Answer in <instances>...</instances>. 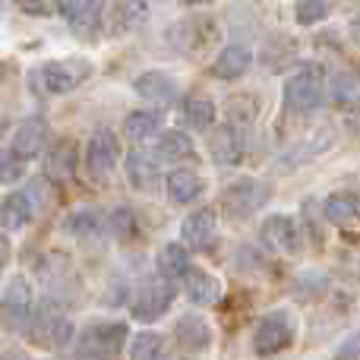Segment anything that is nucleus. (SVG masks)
I'll return each mask as SVG.
<instances>
[{
  "mask_svg": "<svg viewBox=\"0 0 360 360\" xmlns=\"http://www.w3.org/2000/svg\"><path fill=\"white\" fill-rule=\"evenodd\" d=\"M76 165H79V146H76L73 139H60V143H57L54 149L48 152V162H44V174H48V180L60 184V180H70V177H73Z\"/></svg>",
  "mask_w": 360,
  "mask_h": 360,
  "instance_id": "16",
  "label": "nucleus"
},
{
  "mask_svg": "<svg viewBox=\"0 0 360 360\" xmlns=\"http://www.w3.org/2000/svg\"><path fill=\"white\" fill-rule=\"evenodd\" d=\"M186 6H202V4H212V0H184Z\"/></svg>",
  "mask_w": 360,
  "mask_h": 360,
  "instance_id": "40",
  "label": "nucleus"
},
{
  "mask_svg": "<svg viewBox=\"0 0 360 360\" xmlns=\"http://www.w3.org/2000/svg\"><path fill=\"white\" fill-rule=\"evenodd\" d=\"M326 218H329L332 224H338V228L354 224L357 221V196H351V193H335V196H329L326 199Z\"/></svg>",
  "mask_w": 360,
  "mask_h": 360,
  "instance_id": "25",
  "label": "nucleus"
},
{
  "mask_svg": "<svg viewBox=\"0 0 360 360\" xmlns=\"http://www.w3.org/2000/svg\"><path fill=\"white\" fill-rule=\"evenodd\" d=\"M0 360H25V354H22V351H4Z\"/></svg>",
  "mask_w": 360,
  "mask_h": 360,
  "instance_id": "39",
  "label": "nucleus"
},
{
  "mask_svg": "<svg viewBox=\"0 0 360 360\" xmlns=\"http://www.w3.org/2000/svg\"><path fill=\"white\" fill-rule=\"evenodd\" d=\"M158 127H162V114L158 111H133L124 120V136L130 143H146V139H152L158 133Z\"/></svg>",
  "mask_w": 360,
  "mask_h": 360,
  "instance_id": "21",
  "label": "nucleus"
},
{
  "mask_svg": "<svg viewBox=\"0 0 360 360\" xmlns=\"http://www.w3.org/2000/svg\"><path fill=\"white\" fill-rule=\"evenodd\" d=\"M19 6L32 16H54V0H19Z\"/></svg>",
  "mask_w": 360,
  "mask_h": 360,
  "instance_id": "36",
  "label": "nucleus"
},
{
  "mask_svg": "<svg viewBox=\"0 0 360 360\" xmlns=\"http://www.w3.org/2000/svg\"><path fill=\"white\" fill-rule=\"evenodd\" d=\"M262 240L266 247H272L275 253L285 256H297L300 247H304V237H300V228L291 215H269L266 224H262Z\"/></svg>",
  "mask_w": 360,
  "mask_h": 360,
  "instance_id": "9",
  "label": "nucleus"
},
{
  "mask_svg": "<svg viewBox=\"0 0 360 360\" xmlns=\"http://www.w3.org/2000/svg\"><path fill=\"white\" fill-rule=\"evenodd\" d=\"M250 63H253V51L247 44H228L212 63V76L215 79H240L250 70Z\"/></svg>",
  "mask_w": 360,
  "mask_h": 360,
  "instance_id": "17",
  "label": "nucleus"
},
{
  "mask_svg": "<svg viewBox=\"0 0 360 360\" xmlns=\"http://www.w3.org/2000/svg\"><path fill=\"white\" fill-rule=\"evenodd\" d=\"M25 165L19 155H13L10 149H0V184H16L22 177Z\"/></svg>",
  "mask_w": 360,
  "mask_h": 360,
  "instance_id": "32",
  "label": "nucleus"
},
{
  "mask_svg": "<svg viewBox=\"0 0 360 360\" xmlns=\"http://www.w3.org/2000/svg\"><path fill=\"white\" fill-rule=\"evenodd\" d=\"M215 231H218V212L215 209H196L193 215L184 218L180 224V234H184L186 247L193 250H205L212 240H215Z\"/></svg>",
  "mask_w": 360,
  "mask_h": 360,
  "instance_id": "12",
  "label": "nucleus"
},
{
  "mask_svg": "<svg viewBox=\"0 0 360 360\" xmlns=\"http://www.w3.org/2000/svg\"><path fill=\"white\" fill-rule=\"evenodd\" d=\"M127 342L124 323H95L76 342V360H114Z\"/></svg>",
  "mask_w": 360,
  "mask_h": 360,
  "instance_id": "3",
  "label": "nucleus"
},
{
  "mask_svg": "<svg viewBox=\"0 0 360 360\" xmlns=\"http://www.w3.org/2000/svg\"><path fill=\"white\" fill-rule=\"evenodd\" d=\"M269 199V186L259 184L253 177H240L237 184H231L224 190L221 205L231 212V218H250L256 209H262V202Z\"/></svg>",
  "mask_w": 360,
  "mask_h": 360,
  "instance_id": "8",
  "label": "nucleus"
},
{
  "mask_svg": "<svg viewBox=\"0 0 360 360\" xmlns=\"http://www.w3.org/2000/svg\"><path fill=\"white\" fill-rule=\"evenodd\" d=\"M193 155V139L184 130H168L162 133V143H158V158L165 162H180V158Z\"/></svg>",
  "mask_w": 360,
  "mask_h": 360,
  "instance_id": "26",
  "label": "nucleus"
},
{
  "mask_svg": "<svg viewBox=\"0 0 360 360\" xmlns=\"http://www.w3.org/2000/svg\"><path fill=\"white\" fill-rule=\"evenodd\" d=\"M174 297H177L174 281L162 278V275H158V278H146L143 285L136 288V294H133L130 313L139 323H155V319H162L165 313L171 310Z\"/></svg>",
  "mask_w": 360,
  "mask_h": 360,
  "instance_id": "4",
  "label": "nucleus"
},
{
  "mask_svg": "<svg viewBox=\"0 0 360 360\" xmlns=\"http://www.w3.org/2000/svg\"><path fill=\"white\" fill-rule=\"evenodd\" d=\"M92 76V63L86 57H63V60H51L44 67L32 70L29 86L38 95H70Z\"/></svg>",
  "mask_w": 360,
  "mask_h": 360,
  "instance_id": "1",
  "label": "nucleus"
},
{
  "mask_svg": "<svg viewBox=\"0 0 360 360\" xmlns=\"http://www.w3.org/2000/svg\"><path fill=\"white\" fill-rule=\"evenodd\" d=\"M332 13V0H294V16L300 25H316Z\"/></svg>",
  "mask_w": 360,
  "mask_h": 360,
  "instance_id": "28",
  "label": "nucleus"
},
{
  "mask_svg": "<svg viewBox=\"0 0 360 360\" xmlns=\"http://www.w3.org/2000/svg\"><path fill=\"white\" fill-rule=\"evenodd\" d=\"M354 95H357V79L351 73H338L335 79H332V98H335L338 105L354 101Z\"/></svg>",
  "mask_w": 360,
  "mask_h": 360,
  "instance_id": "33",
  "label": "nucleus"
},
{
  "mask_svg": "<svg viewBox=\"0 0 360 360\" xmlns=\"http://www.w3.org/2000/svg\"><path fill=\"white\" fill-rule=\"evenodd\" d=\"M184 120L190 130H212V120H215V101L205 98V95H190L184 105Z\"/></svg>",
  "mask_w": 360,
  "mask_h": 360,
  "instance_id": "24",
  "label": "nucleus"
},
{
  "mask_svg": "<svg viewBox=\"0 0 360 360\" xmlns=\"http://www.w3.org/2000/svg\"><path fill=\"white\" fill-rule=\"evenodd\" d=\"M101 22H105V13H101V0H98V4H92L89 10H82L79 16L70 19L73 32H76V35H82V38H95V35H98V32H101Z\"/></svg>",
  "mask_w": 360,
  "mask_h": 360,
  "instance_id": "29",
  "label": "nucleus"
},
{
  "mask_svg": "<svg viewBox=\"0 0 360 360\" xmlns=\"http://www.w3.org/2000/svg\"><path fill=\"white\" fill-rule=\"evenodd\" d=\"M184 291L196 307H215V304H221V297H224L221 281L212 272H199V269H186Z\"/></svg>",
  "mask_w": 360,
  "mask_h": 360,
  "instance_id": "14",
  "label": "nucleus"
},
{
  "mask_svg": "<svg viewBox=\"0 0 360 360\" xmlns=\"http://www.w3.org/2000/svg\"><path fill=\"white\" fill-rule=\"evenodd\" d=\"M25 329H29L32 342L44 351H60V348H67L70 338H73V323H70L67 310L51 297L35 307V316H29Z\"/></svg>",
  "mask_w": 360,
  "mask_h": 360,
  "instance_id": "2",
  "label": "nucleus"
},
{
  "mask_svg": "<svg viewBox=\"0 0 360 360\" xmlns=\"http://www.w3.org/2000/svg\"><path fill=\"white\" fill-rule=\"evenodd\" d=\"M335 360H357V335H348V342L338 348Z\"/></svg>",
  "mask_w": 360,
  "mask_h": 360,
  "instance_id": "37",
  "label": "nucleus"
},
{
  "mask_svg": "<svg viewBox=\"0 0 360 360\" xmlns=\"http://www.w3.org/2000/svg\"><path fill=\"white\" fill-rule=\"evenodd\" d=\"M294 342V316L288 310H275L262 316V323L253 332V351L259 357H272L285 351Z\"/></svg>",
  "mask_w": 360,
  "mask_h": 360,
  "instance_id": "5",
  "label": "nucleus"
},
{
  "mask_svg": "<svg viewBox=\"0 0 360 360\" xmlns=\"http://www.w3.org/2000/svg\"><path fill=\"white\" fill-rule=\"evenodd\" d=\"M323 98H326V79H323V70H316V67L294 73L285 86V105L297 114L319 108Z\"/></svg>",
  "mask_w": 360,
  "mask_h": 360,
  "instance_id": "6",
  "label": "nucleus"
},
{
  "mask_svg": "<svg viewBox=\"0 0 360 360\" xmlns=\"http://www.w3.org/2000/svg\"><path fill=\"white\" fill-rule=\"evenodd\" d=\"M136 95L146 101H152V105H158V108H168L171 101L177 98V82L171 79L168 73L152 70V73H143L136 79Z\"/></svg>",
  "mask_w": 360,
  "mask_h": 360,
  "instance_id": "15",
  "label": "nucleus"
},
{
  "mask_svg": "<svg viewBox=\"0 0 360 360\" xmlns=\"http://www.w3.org/2000/svg\"><path fill=\"white\" fill-rule=\"evenodd\" d=\"M48 139H51L48 120L32 117V120H25V124H19V130L13 133V139H10V152H13V155H19L22 162H29V158L41 155L44 146H48Z\"/></svg>",
  "mask_w": 360,
  "mask_h": 360,
  "instance_id": "10",
  "label": "nucleus"
},
{
  "mask_svg": "<svg viewBox=\"0 0 360 360\" xmlns=\"http://www.w3.org/2000/svg\"><path fill=\"white\" fill-rule=\"evenodd\" d=\"M117 158H120V139L111 130H95L86 146V165L95 174H105V171H111L117 165Z\"/></svg>",
  "mask_w": 360,
  "mask_h": 360,
  "instance_id": "11",
  "label": "nucleus"
},
{
  "mask_svg": "<svg viewBox=\"0 0 360 360\" xmlns=\"http://www.w3.org/2000/svg\"><path fill=\"white\" fill-rule=\"evenodd\" d=\"M127 177H130V184L136 186V190L149 193L158 180V168L152 165V158L146 155V152H130V155H127Z\"/></svg>",
  "mask_w": 360,
  "mask_h": 360,
  "instance_id": "23",
  "label": "nucleus"
},
{
  "mask_svg": "<svg viewBox=\"0 0 360 360\" xmlns=\"http://www.w3.org/2000/svg\"><path fill=\"white\" fill-rule=\"evenodd\" d=\"M70 234H76V237H82V240H92L95 234H98V228H101V215L95 209H82V212H76L73 218H70Z\"/></svg>",
  "mask_w": 360,
  "mask_h": 360,
  "instance_id": "31",
  "label": "nucleus"
},
{
  "mask_svg": "<svg viewBox=\"0 0 360 360\" xmlns=\"http://www.w3.org/2000/svg\"><path fill=\"white\" fill-rule=\"evenodd\" d=\"M108 231H111L114 237H117L120 243H130L133 237H136L139 224H136V212L127 209V205H117V209L108 215Z\"/></svg>",
  "mask_w": 360,
  "mask_h": 360,
  "instance_id": "27",
  "label": "nucleus"
},
{
  "mask_svg": "<svg viewBox=\"0 0 360 360\" xmlns=\"http://www.w3.org/2000/svg\"><path fill=\"white\" fill-rule=\"evenodd\" d=\"M10 253H13V250H10V240H6V237L0 234V269H4L6 262H10Z\"/></svg>",
  "mask_w": 360,
  "mask_h": 360,
  "instance_id": "38",
  "label": "nucleus"
},
{
  "mask_svg": "<svg viewBox=\"0 0 360 360\" xmlns=\"http://www.w3.org/2000/svg\"><path fill=\"white\" fill-rule=\"evenodd\" d=\"M162 357V335L155 332H139L130 342V360H158Z\"/></svg>",
  "mask_w": 360,
  "mask_h": 360,
  "instance_id": "30",
  "label": "nucleus"
},
{
  "mask_svg": "<svg viewBox=\"0 0 360 360\" xmlns=\"http://www.w3.org/2000/svg\"><path fill=\"white\" fill-rule=\"evenodd\" d=\"M35 215L29 205V199L22 196V193H10V196L0 202V231H19L29 224V218Z\"/></svg>",
  "mask_w": 360,
  "mask_h": 360,
  "instance_id": "20",
  "label": "nucleus"
},
{
  "mask_svg": "<svg viewBox=\"0 0 360 360\" xmlns=\"http://www.w3.org/2000/svg\"><path fill=\"white\" fill-rule=\"evenodd\" d=\"M209 152L221 168H234L237 162L243 158V136L237 127L224 124V127H215L209 136Z\"/></svg>",
  "mask_w": 360,
  "mask_h": 360,
  "instance_id": "13",
  "label": "nucleus"
},
{
  "mask_svg": "<svg viewBox=\"0 0 360 360\" xmlns=\"http://www.w3.org/2000/svg\"><path fill=\"white\" fill-rule=\"evenodd\" d=\"M32 316V285L25 275H13L0 297V319L10 332H22Z\"/></svg>",
  "mask_w": 360,
  "mask_h": 360,
  "instance_id": "7",
  "label": "nucleus"
},
{
  "mask_svg": "<svg viewBox=\"0 0 360 360\" xmlns=\"http://www.w3.org/2000/svg\"><path fill=\"white\" fill-rule=\"evenodd\" d=\"M158 275L168 281H177L186 275V269H190V256H186V250L180 247V243H165L162 250H158Z\"/></svg>",
  "mask_w": 360,
  "mask_h": 360,
  "instance_id": "22",
  "label": "nucleus"
},
{
  "mask_svg": "<svg viewBox=\"0 0 360 360\" xmlns=\"http://www.w3.org/2000/svg\"><path fill=\"white\" fill-rule=\"evenodd\" d=\"M174 335H177V342L184 345L186 351H205L212 345L209 323H205L202 316H196V313H184V316L177 319Z\"/></svg>",
  "mask_w": 360,
  "mask_h": 360,
  "instance_id": "18",
  "label": "nucleus"
},
{
  "mask_svg": "<svg viewBox=\"0 0 360 360\" xmlns=\"http://www.w3.org/2000/svg\"><path fill=\"white\" fill-rule=\"evenodd\" d=\"M92 4H98V0H54V13L73 19V16H79L82 10H89Z\"/></svg>",
  "mask_w": 360,
  "mask_h": 360,
  "instance_id": "35",
  "label": "nucleus"
},
{
  "mask_svg": "<svg viewBox=\"0 0 360 360\" xmlns=\"http://www.w3.org/2000/svg\"><path fill=\"white\" fill-rule=\"evenodd\" d=\"M146 4L143 0H127L124 6H120V25L117 29H133V25H139V22H146Z\"/></svg>",
  "mask_w": 360,
  "mask_h": 360,
  "instance_id": "34",
  "label": "nucleus"
},
{
  "mask_svg": "<svg viewBox=\"0 0 360 360\" xmlns=\"http://www.w3.org/2000/svg\"><path fill=\"white\" fill-rule=\"evenodd\" d=\"M165 186H168L171 202L190 205L193 199L202 193V177H199V171H193V168H177V171L168 174V184Z\"/></svg>",
  "mask_w": 360,
  "mask_h": 360,
  "instance_id": "19",
  "label": "nucleus"
}]
</instances>
